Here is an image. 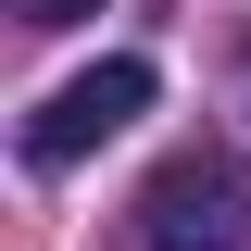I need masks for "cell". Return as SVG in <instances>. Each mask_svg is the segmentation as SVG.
I'll use <instances>...</instances> for the list:
<instances>
[{
	"label": "cell",
	"instance_id": "1",
	"mask_svg": "<svg viewBox=\"0 0 251 251\" xmlns=\"http://www.w3.org/2000/svg\"><path fill=\"white\" fill-rule=\"evenodd\" d=\"M151 113V63H88V75H63L50 100H38L25 113V163H75V151H100V138H113V126H138Z\"/></svg>",
	"mask_w": 251,
	"mask_h": 251
},
{
	"label": "cell",
	"instance_id": "2",
	"mask_svg": "<svg viewBox=\"0 0 251 251\" xmlns=\"http://www.w3.org/2000/svg\"><path fill=\"white\" fill-rule=\"evenodd\" d=\"M138 239L151 251H239L251 239V201L226 163H163L151 188H138Z\"/></svg>",
	"mask_w": 251,
	"mask_h": 251
},
{
	"label": "cell",
	"instance_id": "3",
	"mask_svg": "<svg viewBox=\"0 0 251 251\" xmlns=\"http://www.w3.org/2000/svg\"><path fill=\"white\" fill-rule=\"evenodd\" d=\"M75 13H100V0H25V25H75Z\"/></svg>",
	"mask_w": 251,
	"mask_h": 251
}]
</instances>
